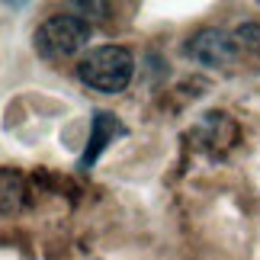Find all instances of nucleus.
Returning a JSON list of instances; mask_svg holds the SVG:
<instances>
[{
  "label": "nucleus",
  "instance_id": "2",
  "mask_svg": "<svg viewBox=\"0 0 260 260\" xmlns=\"http://www.w3.org/2000/svg\"><path fill=\"white\" fill-rule=\"evenodd\" d=\"M90 39H93L90 19L74 13H55L45 23H39V29L32 32V48L45 61H68L81 52H90Z\"/></svg>",
  "mask_w": 260,
  "mask_h": 260
},
{
  "label": "nucleus",
  "instance_id": "4",
  "mask_svg": "<svg viewBox=\"0 0 260 260\" xmlns=\"http://www.w3.org/2000/svg\"><path fill=\"white\" fill-rule=\"evenodd\" d=\"M116 135H125V125L116 113H106V109H96L93 119H90V138H87V148L84 154L77 157V167L81 171H90L96 164V157L109 148V142H116Z\"/></svg>",
  "mask_w": 260,
  "mask_h": 260
},
{
  "label": "nucleus",
  "instance_id": "3",
  "mask_svg": "<svg viewBox=\"0 0 260 260\" xmlns=\"http://www.w3.org/2000/svg\"><path fill=\"white\" fill-rule=\"evenodd\" d=\"M183 55L193 58L203 68H232V64L241 61L235 36L225 32V29H215V26L199 29L196 36H189L186 45H183Z\"/></svg>",
  "mask_w": 260,
  "mask_h": 260
},
{
  "label": "nucleus",
  "instance_id": "6",
  "mask_svg": "<svg viewBox=\"0 0 260 260\" xmlns=\"http://www.w3.org/2000/svg\"><path fill=\"white\" fill-rule=\"evenodd\" d=\"M235 42H238V52H241V58H257L260 61V23L257 19H247V23H241L235 29Z\"/></svg>",
  "mask_w": 260,
  "mask_h": 260
},
{
  "label": "nucleus",
  "instance_id": "5",
  "mask_svg": "<svg viewBox=\"0 0 260 260\" xmlns=\"http://www.w3.org/2000/svg\"><path fill=\"white\" fill-rule=\"evenodd\" d=\"M26 199V183L19 174L0 171V212H16Z\"/></svg>",
  "mask_w": 260,
  "mask_h": 260
},
{
  "label": "nucleus",
  "instance_id": "1",
  "mask_svg": "<svg viewBox=\"0 0 260 260\" xmlns=\"http://www.w3.org/2000/svg\"><path fill=\"white\" fill-rule=\"evenodd\" d=\"M135 77V55L125 45H96L77 61V81L96 93L116 96L132 84Z\"/></svg>",
  "mask_w": 260,
  "mask_h": 260
}]
</instances>
